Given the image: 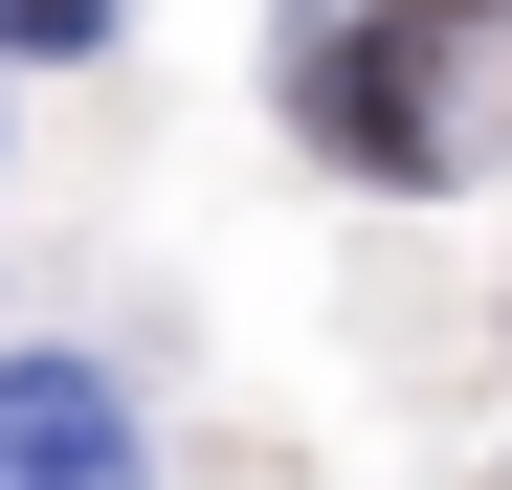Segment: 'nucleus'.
<instances>
[{
	"label": "nucleus",
	"mask_w": 512,
	"mask_h": 490,
	"mask_svg": "<svg viewBox=\"0 0 512 490\" xmlns=\"http://www.w3.org/2000/svg\"><path fill=\"white\" fill-rule=\"evenodd\" d=\"M512 23V0H379V45H312L290 90H312V134L357 156V179H446V67Z\"/></svg>",
	"instance_id": "nucleus-1"
},
{
	"label": "nucleus",
	"mask_w": 512,
	"mask_h": 490,
	"mask_svg": "<svg viewBox=\"0 0 512 490\" xmlns=\"http://www.w3.org/2000/svg\"><path fill=\"white\" fill-rule=\"evenodd\" d=\"M0 490H134V401L90 357H0Z\"/></svg>",
	"instance_id": "nucleus-2"
},
{
	"label": "nucleus",
	"mask_w": 512,
	"mask_h": 490,
	"mask_svg": "<svg viewBox=\"0 0 512 490\" xmlns=\"http://www.w3.org/2000/svg\"><path fill=\"white\" fill-rule=\"evenodd\" d=\"M0 45H45V67H67V45H112V0H0Z\"/></svg>",
	"instance_id": "nucleus-3"
}]
</instances>
